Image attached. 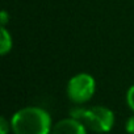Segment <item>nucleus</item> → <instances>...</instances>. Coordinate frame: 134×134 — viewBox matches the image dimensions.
Returning a JSON list of instances; mask_svg holds the SVG:
<instances>
[{"mask_svg":"<svg viewBox=\"0 0 134 134\" xmlns=\"http://www.w3.org/2000/svg\"><path fill=\"white\" fill-rule=\"evenodd\" d=\"M11 130V121H8L5 117H2L0 118V134H8Z\"/></svg>","mask_w":134,"mask_h":134,"instance_id":"0eeeda50","label":"nucleus"},{"mask_svg":"<svg viewBox=\"0 0 134 134\" xmlns=\"http://www.w3.org/2000/svg\"><path fill=\"white\" fill-rule=\"evenodd\" d=\"M13 134H50L53 125L50 114L40 107H25L11 118Z\"/></svg>","mask_w":134,"mask_h":134,"instance_id":"f257e3e1","label":"nucleus"},{"mask_svg":"<svg viewBox=\"0 0 134 134\" xmlns=\"http://www.w3.org/2000/svg\"><path fill=\"white\" fill-rule=\"evenodd\" d=\"M12 36L5 26H0V54L7 55L12 50Z\"/></svg>","mask_w":134,"mask_h":134,"instance_id":"39448f33","label":"nucleus"},{"mask_svg":"<svg viewBox=\"0 0 134 134\" xmlns=\"http://www.w3.org/2000/svg\"><path fill=\"white\" fill-rule=\"evenodd\" d=\"M11 20V16H9V13L5 11V9H3L2 11V13H0V26H5L7 24H8V21Z\"/></svg>","mask_w":134,"mask_h":134,"instance_id":"1a4fd4ad","label":"nucleus"},{"mask_svg":"<svg viewBox=\"0 0 134 134\" xmlns=\"http://www.w3.org/2000/svg\"><path fill=\"white\" fill-rule=\"evenodd\" d=\"M126 104L130 108V110L134 113V84L130 86L126 92Z\"/></svg>","mask_w":134,"mask_h":134,"instance_id":"423d86ee","label":"nucleus"},{"mask_svg":"<svg viewBox=\"0 0 134 134\" xmlns=\"http://www.w3.org/2000/svg\"><path fill=\"white\" fill-rule=\"evenodd\" d=\"M50 134H87V126L82 121L69 117L55 122Z\"/></svg>","mask_w":134,"mask_h":134,"instance_id":"20e7f679","label":"nucleus"},{"mask_svg":"<svg viewBox=\"0 0 134 134\" xmlns=\"http://www.w3.org/2000/svg\"><path fill=\"white\" fill-rule=\"evenodd\" d=\"M96 91V80L87 72L74 75L67 83V96L74 104H84L90 101Z\"/></svg>","mask_w":134,"mask_h":134,"instance_id":"f03ea898","label":"nucleus"},{"mask_svg":"<svg viewBox=\"0 0 134 134\" xmlns=\"http://www.w3.org/2000/svg\"><path fill=\"white\" fill-rule=\"evenodd\" d=\"M82 122L95 133H108L114 125V113L107 107L93 105L86 108Z\"/></svg>","mask_w":134,"mask_h":134,"instance_id":"7ed1b4c3","label":"nucleus"},{"mask_svg":"<svg viewBox=\"0 0 134 134\" xmlns=\"http://www.w3.org/2000/svg\"><path fill=\"white\" fill-rule=\"evenodd\" d=\"M125 130L127 134H134V114L130 116L125 122Z\"/></svg>","mask_w":134,"mask_h":134,"instance_id":"6e6552de","label":"nucleus"}]
</instances>
